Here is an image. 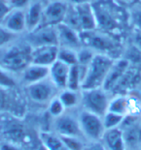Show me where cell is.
<instances>
[{
  "label": "cell",
  "mask_w": 141,
  "mask_h": 150,
  "mask_svg": "<svg viewBox=\"0 0 141 150\" xmlns=\"http://www.w3.org/2000/svg\"><path fill=\"white\" fill-rule=\"evenodd\" d=\"M57 30L59 34V45H60L62 47L75 50V47L80 46V33L74 28L62 22L57 26Z\"/></svg>",
  "instance_id": "7c38bea8"
},
{
  "label": "cell",
  "mask_w": 141,
  "mask_h": 150,
  "mask_svg": "<svg viewBox=\"0 0 141 150\" xmlns=\"http://www.w3.org/2000/svg\"><path fill=\"white\" fill-rule=\"evenodd\" d=\"M3 26L10 32L17 34L26 28L25 13L22 10H12L2 22Z\"/></svg>",
  "instance_id": "2e32d148"
},
{
  "label": "cell",
  "mask_w": 141,
  "mask_h": 150,
  "mask_svg": "<svg viewBox=\"0 0 141 150\" xmlns=\"http://www.w3.org/2000/svg\"><path fill=\"white\" fill-rule=\"evenodd\" d=\"M118 2H122V3H131L133 1H135V0H116Z\"/></svg>",
  "instance_id": "ab89813d"
},
{
  "label": "cell",
  "mask_w": 141,
  "mask_h": 150,
  "mask_svg": "<svg viewBox=\"0 0 141 150\" xmlns=\"http://www.w3.org/2000/svg\"><path fill=\"white\" fill-rule=\"evenodd\" d=\"M0 150H21V149L19 148L18 146L12 144V143H3L0 146Z\"/></svg>",
  "instance_id": "74e56055"
},
{
  "label": "cell",
  "mask_w": 141,
  "mask_h": 150,
  "mask_svg": "<svg viewBox=\"0 0 141 150\" xmlns=\"http://www.w3.org/2000/svg\"><path fill=\"white\" fill-rule=\"evenodd\" d=\"M31 44L35 47L59 46V34L57 27H40L33 31L30 36Z\"/></svg>",
  "instance_id": "30bf717a"
},
{
  "label": "cell",
  "mask_w": 141,
  "mask_h": 150,
  "mask_svg": "<svg viewBox=\"0 0 141 150\" xmlns=\"http://www.w3.org/2000/svg\"><path fill=\"white\" fill-rule=\"evenodd\" d=\"M67 10H68V5L65 2L62 0L52 1L49 5L46 6V8H44L42 21L38 28L47 26L57 27L64 21Z\"/></svg>",
  "instance_id": "52a82bcc"
},
{
  "label": "cell",
  "mask_w": 141,
  "mask_h": 150,
  "mask_svg": "<svg viewBox=\"0 0 141 150\" xmlns=\"http://www.w3.org/2000/svg\"><path fill=\"white\" fill-rule=\"evenodd\" d=\"M72 5H81V4H92L97 0H68Z\"/></svg>",
  "instance_id": "8d00e7d4"
},
{
  "label": "cell",
  "mask_w": 141,
  "mask_h": 150,
  "mask_svg": "<svg viewBox=\"0 0 141 150\" xmlns=\"http://www.w3.org/2000/svg\"><path fill=\"white\" fill-rule=\"evenodd\" d=\"M32 47L29 45H15L6 50L0 60V66L6 71L24 72L32 61Z\"/></svg>",
  "instance_id": "277c9868"
},
{
  "label": "cell",
  "mask_w": 141,
  "mask_h": 150,
  "mask_svg": "<svg viewBox=\"0 0 141 150\" xmlns=\"http://www.w3.org/2000/svg\"><path fill=\"white\" fill-rule=\"evenodd\" d=\"M49 76L56 87L60 89H66L67 79H68L70 66L59 60H57L53 65L49 67Z\"/></svg>",
  "instance_id": "9a60e30c"
},
{
  "label": "cell",
  "mask_w": 141,
  "mask_h": 150,
  "mask_svg": "<svg viewBox=\"0 0 141 150\" xmlns=\"http://www.w3.org/2000/svg\"><path fill=\"white\" fill-rule=\"evenodd\" d=\"M12 10L13 9L9 4L8 0H0V23H2Z\"/></svg>",
  "instance_id": "1f68e13d"
},
{
  "label": "cell",
  "mask_w": 141,
  "mask_h": 150,
  "mask_svg": "<svg viewBox=\"0 0 141 150\" xmlns=\"http://www.w3.org/2000/svg\"><path fill=\"white\" fill-rule=\"evenodd\" d=\"M54 87L56 85L53 83L52 81H48L46 79H43L35 83L28 84L27 93L33 101L43 103L49 101L54 96Z\"/></svg>",
  "instance_id": "8fae6325"
},
{
  "label": "cell",
  "mask_w": 141,
  "mask_h": 150,
  "mask_svg": "<svg viewBox=\"0 0 141 150\" xmlns=\"http://www.w3.org/2000/svg\"><path fill=\"white\" fill-rule=\"evenodd\" d=\"M59 98L62 101L64 108H71L73 106H75L77 104V101H78L76 91L69 90V89H64L62 92V94L59 95Z\"/></svg>",
  "instance_id": "484cf974"
},
{
  "label": "cell",
  "mask_w": 141,
  "mask_h": 150,
  "mask_svg": "<svg viewBox=\"0 0 141 150\" xmlns=\"http://www.w3.org/2000/svg\"><path fill=\"white\" fill-rule=\"evenodd\" d=\"M52 1H54V0H52Z\"/></svg>",
  "instance_id": "60d3db41"
},
{
  "label": "cell",
  "mask_w": 141,
  "mask_h": 150,
  "mask_svg": "<svg viewBox=\"0 0 141 150\" xmlns=\"http://www.w3.org/2000/svg\"><path fill=\"white\" fill-rule=\"evenodd\" d=\"M113 0H97L92 4L97 18V27L105 31H114L123 23V10Z\"/></svg>",
  "instance_id": "7a4b0ae2"
},
{
  "label": "cell",
  "mask_w": 141,
  "mask_h": 150,
  "mask_svg": "<svg viewBox=\"0 0 141 150\" xmlns=\"http://www.w3.org/2000/svg\"><path fill=\"white\" fill-rule=\"evenodd\" d=\"M6 88H3L0 86V108L4 107V105L7 101V95H6Z\"/></svg>",
  "instance_id": "d590c367"
},
{
  "label": "cell",
  "mask_w": 141,
  "mask_h": 150,
  "mask_svg": "<svg viewBox=\"0 0 141 150\" xmlns=\"http://www.w3.org/2000/svg\"><path fill=\"white\" fill-rule=\"evenodd\" d=\"M44 8L41 2L30 3L28 6L27 12L25 13V21H26V29L33 32L40 26L43 18Z\"/></svg>",
  "instance_id": "ac0fdd59"
},
{
  "label": "cell",
  "mask_w": 141,
  "mask_h": 150,
  "mask_svg": "<svg viewBox=\"0 0 141 150\" xmlns=\"http://www.w3.org/2000/svg\"><path fill=\"white\" fill-rule=\"evenodd\" d=\"M40 138L47 150H68L59 136L51 133H42Z\"/></svg>",
  "instance_id": "44dd1931"
},
{
  "label": "cell",
  "mask_w": 141,
  "mask_h": 150,
  "mask_svg": "<svg viewBox=\"0 0 141 150\" xmlns=\"http://www.w3.org/2000/svg\"><path fill=\"white\" fill-rule=\"evenodd\" d=\"M49 67L30 64L24 71V81L28 84L35 83V82L46 79L47 76H49Z\"/></svg>",
  "instance_id": "d6986e66"
},
{
  "label": "cell",
  "mask_w": 141,
  "mask_h": 150,
  "mask_svg": "<svg viewBox=\"0 0 141 150\" xmlns=\"http://www.w3.org/2000/svg\"><path fill=\"white\" fill-rule=\"evenodd\" d=\"M62 138L63 143L65 144L68 150H84V143H83L78 137L70 136H59Z\"/></svg>",
  "instance_id": "4316f807"
},
{
  "label": "cell",
  "mask_w": 141,
  "mask_h": 150,
  "mask_svg": "<svg viewBox=\"0 0 141 150\" xmlns=\"http://www.w3.org/2000/svg\"><path fill=\"white\" fill-rule=\"evenodd\" d=\"M15 35L16 34L12 33L9 30L6 29L3 25L2 26L0 25V47H4L5 45H7L12 39H14Z\"/></svg>",
  "instance_id": "4dcf8cb0"
},
{
  "label": "cell",
  "mask_w": 141,
  "mask_h": 150,
  "mask_svg": "<svg viewBox=\"0 0 141 150\" xmlns=\"http://www.w3.org/2000/svg\"><path fill=\"white\" fill-rule=\"evenodd\" d=\"M13 10H21L22 8L29 6L31 0H8Z\"/></svg>",
  "instance_id": "d6a6232c"
},
{
  "label": "cell",
  "mask_w": 141,
  "mask_h": 150,
  "mask_svg": "<svg viewBox=\"0 0 141 150\" xmlns=\"http://www.w3.org/2000/svg\"><path fill=\"white\" fill-rule=\"evenodd\" d=\"M84 150H106V147H105V146L102 144V143L95 142L94 143H92V144L89 145V147H87Z\"/></svg>",
  "instance_id": "e575fe53"
},
{
  "label": "cell",
  "mask_w": 141,
  "mask_h": 150,
  "mask_svg": "<svg viewBox=\"0 0 141 150\" xmlns=\"http://www.w3.org/2000/svg\"><path fill=\"white\" fill-rule=\"evenodd\" d=\"M78 121L82 133H84L88 138L94 140L102 139L106 131L102 121V117L89 112L88 110H84L80 113Z\"/></svg>",
  "instance_id": "8992f818"
},
{
  "label": "cell",
  "mask_w": 141,
  "mask_h": 150,
  "mask_svg": "<svg viewBox=\"0 0 141 150\" xmlns=\"http://www.w3.org/2000/svg\"><path fill=\"white\" fill-rule=\"evenodd\" d=\"M124 118H125L124 115L112 112V111H107L105 113V115L102 117V121H103L105 130L118 128L122 124V122H123Z\"/></svg>",
  "instance_id": "d4e9b609"
},
{
  "label": "cell",
  "mask_w": 141,
  "mask_h": 150,
  "mask_svg": "<svg viewBox=\"0 0 141 150\" xmlns=\"http://www.w3.org/2000/svg\"><path fill=\"white\" fill-rule=\"evenodd\" d=\"M16 85L15 79L7 73L5 69L0 66V86L3 88H13Z\"/></svg>",
  "instance_id": "f1b7e54d"
},
{
  "label": "cell",
  "mask_w": 141,
  "mask_h": 150,
  "mask_svg": "<svg viewBox=\"0 0 141 150\" xmlns=\"http://www.w3.org/2000/svg\"><path fill=\"white\" fill-rule=\"evenodd\" d=\"M127 110H129V101H127L126 97H116L113 100H111L110 103H109L108 111H112V112L126 116Z\"/></svg>",
  "instance_id": "603a6c76"
},
{
  "label": "cell",
  "mask_w": 141,
  "mask_h": 150,
  "mask_svg": "<svg viewBox=\"0 0 141 150\" xmlns=\"http://www.w3.org/2000/svg\"><path fill=\"white\" fill-rule=\"evenodd\" d=\"M82 103L85 110L103 117L108 111L110 100L103 88H94L83 90Z\"/></svg>",
  "instance_id": "5b68a950"
},
{
  "label": "cell",
  "mask_w": 141,
  "mask_h": 150,
  "mask_svg": "<svg viewBox=\"0 0 141 150\" xmlns=\"http://www.w3.org/2000/svg\"><path fill=\"white\" fill-rule=\"evenodd\" d=\"M56 130L59 136L79 137L82 130L79 121L70 115H60L56 122Z\"/></svg>",
  "instance_id": "5bb4252c"
},
{
  "label": "cell",
  "mask_w": 141,
  "mask_h": 150,
  "mask_svg": "<svg viewBox=\"0 0 141 150\" xmlns=\"http://www.w3.org/2000/svg\"><path fill=\"white\" fill-rule=\"evenodd\" d=\"M87 67L76 64L70 66L68 79H67V86L66 89L72 91H77L81 88L83 79L85 78Z\"/></svg>",
  "instance_id": "ffe728a7"
},
{
  "label": "cell",
  "mask_w": 141,
  "mask_h": 150,
  "mask_svg": "<svg viewBox=\"0 0 141 150\" xmlns=\"http://www.w3.org/2000/svg\"><path fill=\"white\" fill-rule=\"evenodd\" d=\"M115 60L106 54H94V58L87 67L85 78L81 88L83 90L94 88H102L107 75L113 66Z\"/></svg>",
  "instance_id": "6da1fadb"
},
{
  "label": "cell",
  "mask_w": 141,
  "mask_h": 150,
  "mask_svg": "<svg viewBox=\"0 0 141 150\" xmlns=\"http://www.w3.org/2000/svg\"><path fill=\"white\" fill-rule=\"evenodd\" d=\"M140 2H141V0H140Z\"/></svg>",
  "instance_id": "b9f144b4"
},
{
  "label": "cell",
  "mask_w": 141,
  "mask_h": 150,
  "mask_svg": "<svg viewBox=\"0 0 141 150\" xmlns=\"http://www.w3.org/2000/svg\"><path fill=\"white\" fill-rule=\"evenodd\" d=\"M133 124L127 126V131L123 133L125 142H126V146L129 145L131 147H137L141 144V128L133 125Z\"/></svg>",
  "instance_id": "7402d4cb"
},
{
  "label": "cell",
  "mask_w": 141,
  "mask_h": 150,
  "mask_svg": "<svg viewBox=\"0 0 141 150\" xmlns=\"http://www.w3.org/2000/svg\"><path fill=\"white\" fill-rule=\"evenodd\" d=\"M80 39H81V42L84 43L86 46L100 50V53L106 54V55H108L107 53L113 52L116 49V46L111 39H109L106 36H103V35L94 33V30L81 32Z\"/></svg>",
  "instance_id": "ba28073f"
},
{
  "label": "cell",
  "mask_w": 141,
  "mask_h": 150,
  "mask_svg": "<svg viewBox=\"0 0 141 150\" xmlns=\"http://www.w3.org/2000/svg\"><path fill=\"white\" fill-rule=\"evenodd\" d=\"M64 110V106L59 100V98L53 99L49 105V112L54 116H60Z\"/></svg>",
  "instance_id": "f546056e"
},
{
  "label": "cell",
  "mask_w": 141,
  "mask_h": 150,
  "mask_svg": "<svg viewBox=\"0 0 141 150\" xmlns=\"http://www.w3.org/2000/svg\"><path fill=\"white\" fill-rule=\"evenodd\" d=\"M59 46H41L32 49L31 64L50 67L57 60Z\"/></svg>",
  "instance_id": "9c48e42d"
},
{
  "label": "cell",
  "mask_w": 141,
  "mask_h": 150,
  "mask_svg": "<svg viewBox=\"0 0 141 150\" xmlns=\"http://www.w3.org/2000/svg\"><path fill=\"white\" fill-rule=\"evenodd\" d=\"M135 43H136V46L138 47V50L141 52V33L138 32L137 35L135 36Z\"/></svg>",
  "instance_id": "f35d334b"
},
{
  "label": "cell",
  "mask_w": 141,
  "mask_h": 150,
  "mask_svg": "<svg viewBox=\"0 0 141 150\" xmlns=\"http://www.w3.org/2000/svg\"><path fill=\"white\" fill-rule=\"evenodd\" d=\"M77 55H78V64L88 67L94 58V54L89 49H82L81 50L77 52Z\"/></svg>",
  "instance_id": "83f0119b"
},
{
  "label": "cell",
  "mask_w": 141,
  "mask_h": 150,
  "mask_svg": "<svg viewBox=\"0 0 141 150\" xmlns=\"http://www.w3.org/2000/svg\"><path fill=\"white\" fill-rule=\"evenodd\" d=\"M63 23L80 32L92 31L97 28V18L92 4L72 5L68 7Z\"/></svg>",
  "instance_id": "3957f363"
},
{
  "label": "cell",
  "mask_w": 141,
  "mask_h": 150,
  "mask_svg": "<svg viewBox=\"0 0 141 150\" xmlns=\"http://www.w3.org/2000/svg\"><path fill=\"white\" fill-rule=\"evenodd\" d=\"M102 139L108 150H127L124 133L119 128L106 130Z\"/></svg>",
  "instance_id": "e0dca14e"
},
{
  "label": "cell",
  "mask_w": 141,
  "mask_h": 150,
  "mask_svg": "<svg viewBox=\"0 0 141 150\" xmlns=\"http://www.w3.org/2000/svg\"><path fill=\"white\" fill-rule=\"evenodd\" d=\"M57 60L65 63L68 66H73L78 64V55L77 52L73 49L68 47H62L59 49V54H57Z\"/></svg>",
  "instance_id": "cb8c5ba5"
},
{
  "label": "cell",
  "mask_w": 141,
  "mask_h": 150,
  "mask_svg": "<svg viewBox=\"0 0 141 150\" xmlns=\"http://www.w3.org/2000/svg\"><path fill=\"white\" fill-rule=\"evenodd\" d=\"M127 68H129V61L127 60L120 59L115 61L108 73L107 78L105 79V82L103 86H102V88L105 91L114 88L119 83L121 79H123V76L127 71Z\"/></svg>",
  "instance_id": "4fadbf2b"
},
{
  "label": "cell",
  "mask_w": 141,
  "mask_h": 150,
  "mask_svg": "<svg viewBox=\"0 0 141 150\" xmlns=\"http://www.w3.org/2000/svg\"><path fill=\"white\" fill-rule=\"evenodd\" d=\"M132 21L134 25L136 26L138 32L141 33V9L135 10L132 14Z\"/></svg>",
  "instance_id": "836d02e7"
}]
</instances>
